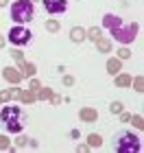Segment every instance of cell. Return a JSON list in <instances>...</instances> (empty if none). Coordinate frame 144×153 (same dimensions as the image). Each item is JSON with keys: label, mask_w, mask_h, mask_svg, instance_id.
Wrapping results in <instances>:
<instances>
[{"label": "cell", "mask_w": 144, "mask_h": 153, "mask_svg": "<svg viewBox=\"0 0 144 153\" xmlns=\"http://www.w3.org/2000/svg\"><path fill=\"white\" fill-rule=\"evenodd\" d=\"M7 4V0H0V7H4Z\"/></svg>", "instance_id": "4316f807"}, {"label": "cell", "mask_w": 144, "mask_h": 153, "mask_svg": "<svg viewBox=\"0 0 144 153\" xmlns=\"http://www.w3.org/2000/svg\"><path fill=\"white\" fill-rule=\"evenodd\" d=\"M120 114H122V112H120ZM120 118H122V123H127V120H131V116H129V114H122Z\"/></svg>", "instance_id": "484cf974"}, {"label": "cell", "mask_w": 144, "mask_h": 153, "mask_svg": "<svg viewBox=\"0 0 144 153\" xmlns=\"http://www.w3.org/2000/svg\"><path fill=\"white\" fill-rule=\"evenodd\" d=\"M70 37H72V42H83L85 39V31L79 29V26H74L72 33H70Z\"/></svg>", "instance_id": "7c38bea8"}, {"label": "cell", "mask_w": 144, "mask_h": 153, "mask_svg": "<svg viewBox=\"0 0 144 153\" xmlns=\"http://www.w3.org/2000/svg\"><path fill=\"white\" fill-rule=\"evenodd\" d=\"M79 116H81V120H85V123H96L98 120V112L92 109V107H83L79 112Z\"/></svg>", "instance_id": "52a82bcc"}, {"label": "cell", "mask_w": 144, "mask_h": 153, "mask_svg": "<svg viewBox=\"0 0 144 153\" xmlns=\"http://www.w3.org/2000/svg\"><path fill=\"white\" fill-rule=\"evenodd\" d=\"M0 46H4V39H2V37H0Z\"/></svg>", "instance_id": "83f0119b"}, {"label": "cell", "mask_w": 144, "mask_h": 153, "mask_svg": "<svg viewBox=\"0 0 144 153\" xmlns=\"http://www.w3.org/2000/svg\"><path fill=\"white\" fill-rule=\"evenodd\" d=\"M133 125H135L138 129H142V127H144V123H142V116H133Z\"/></svg>", "instance_id": "44dd1931"}, {"label": "cell", "mask_w": 144, "mask_h": 153, "mask_svg": "<svg viewBox=\"0 0 144 153\" xmlns=\"http://www.w3.org/2000/svg\"><path fill=\"white\" fill-rule=\"evenodd\" d=\"M31 37H33V33L26 29V26H13V29L9 31V42H11V44H16V46L29 44Z\"/></svg>", "instance_id": "5b68a950"}, {"label": "cell", "mask_w": 144, "mask_h": 153, "mask_svg": "<svg viewBox=\"0 0 144 153\" xmlns=\"http://www.w3.org/2000/svg\"><path fill=\"white\" fill-rule=\"evenodd\" d=\"M114 149L120 153H140L142 151V142L138 136H133V131H120L114 138Z\"/></svg>", "instance_id": "6da1fadb"}, {"label": "cell", "mask_w": 144, "mask_h": 153, "mask_svg": "<svg viewBox=\"0 0 144 153\" xmlns=\"http://www.w3.org/2000/svg\"><path fill=\"white\" fill-rule=\"evenodd\" d=\"M39 96H42V99H52V92L48 88H44V90H39Z\"/></svg>", "instance_id": "d6986e66"}, {"label": "cell", "mask_w": 144, "mask_h": 153, "mask_svg": "<svg viewBox=\"0 0 144 153\" xmlns=\"http://www.w3.org/2000/svg\"><path fill=\"white\" fill-rule=\"evenodd\" d=\"M96 44H98V48H100L103 53H109V48H112V44H109L107 39H103V37H98V39H96Z\"/></svg>", "instance_id": "9a60e30c"}, {"label": "cell", "mask_w": 144, "mask_h": 153, "mask_svg": "<svg viewBox=\"0 0 144 153\" xmlns=\"http://www.w3.org/2000/svg\"><path fill=\"white\" fill-rule=\"evenodd\" d=\"M26 140H29V138H20V140H18V147H24Z\"/></svg>", "instance_id": "d4e9b609"}, {"label": "cell", "mask_w": 144, "mask_h": 153, "mask_svg": "<svg viewBox=\"0 0 144 153\" xmlns=\"http://www.w3.org/2000/svg\"><path fill=\"white\" fill-rule=\"evenodd\" d=\"M135 90H138V92H142V79H140V76L135 79Z\"/></svg>", "instance_id": "cb8c5ba5"}, {"label": "cell", "mask_w": 144, "mask_h": 153, "mask_svg": "<svg viewBox=\"0 0 144 153\" xmlns=\"http://www.w3.org/2000/svg\"><path fill=\"white\" fill-rule=\"evenodd\" d=\"M120 68H122L120 59H109V61H107V72H109V74H114V76H116V74L120 72Z\"/></svg>", "instance_id": "9c48e42d"}, {"label": "cell", "mask_w": 144, "mask_h": 153, "mask_svg": "<svg viewBox=\"0 0 144 153\" xmlns=\"http://www.w3.org/2000/svg\"><path fill=\"white\" fill-rule=\"evenodd\" d=\"M131 83H133V79L129 74H118L116 76V85L118 88H127V85H131Z\"/></svg>", "instance_id": "8fae6325"}, {"label": "cell", "mask_w": 144, "mask_h": 153, "mask_svg": "<svg viewBox=\"0 0 144 153\" xmlns=\"http://www.w3.org/2000/svg\"><path fill=\"white\" fill-rule=\"evenodd\" d=\"M18 61H20V66H22V70H24V76H33L35 74V66L33 64H24L22 59H18Z\"/></svg>", "instance_id": "4fadbf2b"}, {"label": "cell", "mask_w": 144, "mask_h": 153, "mask_svg": "<svg viewBox=\"0 0 144 153\" xmlns=\"http://www.w3.org/2000/svg\"><path fill=\"white\" fill-rule=\"evenodd\" d=\"M87 144H90V147H100V144H103V138H100L98 134H92L90 138H87Z\"/></svg>", "instance_id": "5bb4252c"}, {"label": "cell", "mask_w": 144, "mask_h": 153, "mask_svg": "<svg viewBox=\"0 0 144 153\" xmlns=\"http://www.w3.org/2000/svg\"><path fill=\"white\" fill-rule=\"evenodd\" d=\"M46 26H48V31H59V24L55 22V20H50V22H48Z\"/></svg>", "instance_id": "603a6c76"}, {"label": "cell", "mask_w": 144, "mask_h": 153, "mask_svg": "<svg viewBox=\"0 0 144 153\" xmlns=\"http://www.w3.org/2000/svg\"><path fill=\"white\" fill-rule=\"evenodd\" d=\"M135 33H138V24H129V26H116V29H112V35L114 39H118L120 44H129V42L135 39Z\"/></svg>", "instance_id": "277c9868"}, {"label": "cell", "mask_w": 144, "mask_h": 153, "mask_svg": "<svg viewBox=\"0 0 144 153\" xmlns=\"http://www.w3.org/2000/svg\"><path fill=\"white\" fill-rule=\"evenodd\" d=\"M85 35H90V39H94V42H96V39L100 37V29H96V26H94V29H90V31L85 33Z\"/></svg>", "instance_id": "e0dca14e"}, {"label": "cell", "mask_w": 144, "mask_h": 153, "mask_svg": "<svg viewBox=\"0 0 144 153\" xmlns=\"http://www.w3.org/2000/svg\"><path fill=\"white\" fill-rule=\"evenodd\" d=\"M20 99H22V103H33V101H35V94H33V92H22Z\"/></svg>", "instance_id": "2e32d148"}, {"label": "cell", "mask_w": 144, "mask_h": 153, "mask_svg": "<svg viewBox=\"0 0 144 153\" xmlns=\"http://www.w3.org/2000/svg\"><path fill=\"white\" fill-rule=\"evenodd\" d=\"M0 149H9V140H7V136H0Z\"/></svg>", "instance_id": "7402d4cb"}, {"label": "cell", "mask_w": 144, "mask_h": 153, "mask_svg": "<svg viewBox=\"0 0 144 153\" xmlns=\"http://www.w3.org/2000/svg\"><path fill=\"white\" fill-rule=\"evenodd\" d=\"M129 55H131V53H129V48H120V51H118V57L120 59H127Z\"/></svg>", "instance_id": "ffe728a7"}, {"label": "cell", "mask_w": 144, "mask_h": 153, "mask_svg": "<svg viewBox=\"0 0 144 153\" xmlns=\"http://www.w3.org/2000/svg\"><path fill=\"white\" fill-rule=\"evenodd\" d=\"M2 74H4V79H7V81H13V83H18L20 79H22V74H18L16 70H13V68H4V72H2Z\"/></svg>", "instance_id": "30bf717a"}, {"label": "cell", "mask_w": 144, "mask_h": 153, "mask_svg": "<svg viewBox=\"0 0 144 153\" xmlns=\"http://www.w3.org/2000/svg\"><path fill=\"white\" fill-rule=\"evenodd\" d=\"M0 120L4 123V127L11 131V134H20L22 131V123H20V107L16 105H7L2 112H0Z\"/></svg>", "instance_id": "3957f363"}, {"label": "cell", "mask_w": 144, "mask_h": 153, "mask_svg": "<svg viewBox=\"0 0 144 153\" xmlns=\"http://www.w3.org/2000/svg\"><path fill=\"white\" fill-rule=\"evenodd\" d=\"M109 109H112V114H120V112H122V103L116 101V103H112V105H109Z\"/></svg>", "instance_id": "ac0fdd59"}, {"label": "cell", "mask_w": 144, "mask_h": 153, "mask_svg": "<svg viewBox=\"0 0 144 153\" xmlns=\"http://www.w3.org/2000/svg\"><path fill=\"white\" fill-rule=\"evenodd\" d=\"M103 24H105L107 29L112 31V29H116V26H120V24H122V20H120L118 16H112V13H107V16L103 18Z\"/></svg>", "instance_id": "ba28073f"}, {"label": "cell", "mask_w": 144, "mask_h": 153, "mask_svg": "<svg viewBox=\"0 0 144 153\" xmlns=\"http://www.w3.org/2000/svg\"><path fill=\"white\" fill-rule=\"evenodd\" d=\"M33 16H35V7H33V0H16L11 4V20L18 24H26L31 22Z\"/></svg>", "instance_id": "7a4b0ae2"}, {"label": "cell", "mask_w": 144, "mask_h": 153, "mask_svg": "<svg viewBox=\"0 0 144 153\" xmlns=\"http://www.w3.org/2000/svg\"><path fill=\"white\" fill-rule=\"evenodd\" d=\"M44 9L50 13V16H57V13H64L68 9V0H42Z\"/></svg>", "instance_id": "8992f818"}]
</instances>
